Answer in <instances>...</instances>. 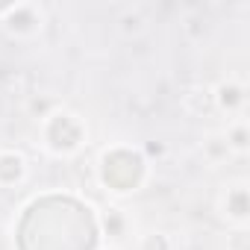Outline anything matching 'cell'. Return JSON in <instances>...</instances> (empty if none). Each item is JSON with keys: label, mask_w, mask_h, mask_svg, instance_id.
Instances as JSON below:
<instances>
[{"label": "cell", "mask_w": 250, "mask_h": 250, "mask_svg": "<svg viewBox=\"0 0 250 250\" xmlns=\"http://www.w3.org/2000/svg\"><path fill=\"white\" fill-rule=\"evenodd\" d=\"M218 100H221V106H224V109H238V106L244 103V91H241L238 85H221Z\"/></svg>", "instance_id": "cell-1"}, {"label": "cell", "mask_w": 250, "mask_h": 250, "mask_svg": "<svg viewBox=\"0 0 250 250\" xmlns=\"http://www.w3.org/2000/svg\"><path fill=\"white\" fill-rule=\"evenodd\" d=\"M227 147H235V150H244V147H247V133H244V124H238V127L227 136Z\"/></svg>", "instance_id": "cell-2"}]
</instances>
